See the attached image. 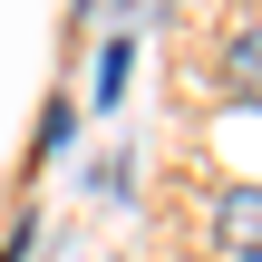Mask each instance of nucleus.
I'll list each match as a JSON object with an SVG mask.
<instances>
[{
  "mask_svg": "<svg viewBox=\"0 0 262 262\" xmlns=\"http://www.w3.org/2000/svg\"><path fill=\"white\" fill-rule=\"evenodd\" d=\"M214 78H224V97H243V107H262V19H243V29L224 39Z\"/></svg>",
  "mask_w": 262,
  "mask_h": 262,
  "instance_id": "f03ea898",
  "label": "nucleus"
},
{
  "mask_svg": "<svg viewBox=\"0 0 262 262\" xmlns=\"http://www.w3.org/2000/svg\"><path fill=\"white\" fill-rule=\"evenodd\" d=\"M126 78H136V39L117 29V39L97 49V107H117V97H126Z\"/></svg>",
  "mask_w": 262,
  "mask_h": 262,
  "instance_id": "7ed1b4c3",
  "label": "nucleus"
},
{
  "mask_svg": "<svg viewBox=\"0 0 262 262\" xmlns=\"http://www.w3.org/2000/svg\"><path fill=\"white\" fill-rule=\"evenodd\" d=\"M214 253L224 262H262V185H224L214 194Z\"/></svg>",
  "mask_w": 262,
  "mask_h": 262,
  "instance_id": "f257e3e1",
  "label": "nucleus"
}]
</instances>
